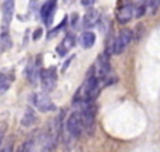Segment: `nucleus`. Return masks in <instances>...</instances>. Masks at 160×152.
Masks as SVG:
<instances>
[{
	"label": "nucleus",
	"instance_id": "nucleus-6",
	"mask_svg": "<svg viewBox=\"0 0 160 152\" xmlns=\"http://www.w3.org/2000/svg\"><path fill=\"white\" fill-rule=\"evenodd\" d=\"M14 4L16 0H3V4H2V27L4 31H7L10 23L13 20V14H14Z\"/></svg>",
	"mask_w": 160,
	"mask_h": 152
},
{
	"label": "nucleus",
	"instance_id": "nucleus-2",
	"mask_svg": "<svg viewBox=\"0 0 160 152\" xmlns=\"http://www.w3.org/2000/svg\"><path fill=\"white\" fill-rule=\"evenodd\" d=\"M31 100H33V104L37 110L42 111V113H48V111H54L55 104L54 101L48 97V94L44 92H37L31 96Z\"/></svg>",
	"mask_w": 160,
	"mask_h": 152
},
{
	"label": "nucleus",
	"instance_id": "nucleus-14",
	"mask_svg": "<svg viewBox=\"0 0 160 152\" xmlns=\"http://www.w3.org/2000/svg\"><path fill=\"white\" fill-rule=\"evenodd\" d=\"M36 120H37V117H36V114L33 113V110L27 108V111L24 113V117L21 120V124L26 125V127H30V125H33L34 122H36Z\"/></svg>",
	"mask_w": 160,
	"mask_h": 152
},
{
	"label": "nucleus",
	"instance_id": "nucleus-18",
	"mask_svg": "<svg viewBox=\"0 0 160 152\" xmlns=\"http://www.w3.org/2000/svg\"><path fill=\"white\" fill-rule=\"evenodd\" d=\"M94 3H95V0H81V4L84 7H89V6H92Z\"/></svg>",
	"mask_w": 160,
	"mask_h": 152
},
{
	"label": "nucleus",
	"instance_id": "nucleus-10",
	"mask_svg": "<svg viewBox=\"0 0 160 152\" xmlns=\"http://www.w3.org/2000/svg\"><path fill=\"white\" fill-rule=\"evenodd\" d=\"M98 21H99V12L95 9H91L87 12V14L84 16V18H82V25H84V28H92L94 25H97Z\"/></svg>",
	"mask_w": 160,
	"mask_h": 152
},
{
	"label": "nucleus",
	"instance_id": "nucleus-17",
	"mask_svg": "<svg viewBox=\"0 0 160 152\" xmlns=\"http://www.w3.org/2000/svg\"><path fill=\"white\" fill-rule=\"evenodd\" d=\"M41 35H42V30L41 28H37V30L33 33V39L34 41H37V39H40V37Z\"/></svg>",
	"mask_w": 160,
	"mask_h": 152
},
{
	"label": "nucleus",
	"instance_id": "nucleus-3",
	"mask_svg": "<svg viewBox=\"0 0 160 152\" xmlns=\"http://www.w3.org/2000/svg\"><path fill=\"white\" fill-rule=\"evenodd\" d=\"M57 79H58V75H57V69L54 66L48 69H42L41 73H40V81H41V86L44 89V92H51L54 90L55 85H57Z\"/></svg>",
	"mask_w": 160,
	"mask_h": 152
},
{
	"label": "nucleus",
	"instance_id": "nucleus-5",
	"mask_svg": "<svg viewBox=\"0 0 160 152\" xmlns=\"http://www.w3.org/2000/svg\"><path fill=\"white\" fill-rule=\"evenodd\" d=\"M41 57H37L31 59L26 66V78L31 85H36L37 81L40 79V73H41Z\"/></svg>",
	"mask_w": 160,
	"mask_h": 152
},
{
	"label": "nucleus",
	"instance_id": "nucleus-19",
	"mask_svg": "<svg viewBox=\"0 0 160 152\" xmlns=\"http://www.w3.org/2000/svg\"><path fill=\"white\" fill-rule=\"evenodd\" d=\"M72 59H74V57H71L70 59H67V61H65V63H64V66H62V72H65V69L71 65V61H72Z\"/></svg>",
	"mask_w": 160,
	"mask_h": 152
},
{
	"label": "nucleus",
	"instance_id": "nucleus-8",
	"mask_svg": "<svg viewBox=\"0 0 160 152\" xmlns=\"http://www.w3.org/2000/svg\"><path fill=\"white\" fill-rule=\"evenodd\" d=\"M133 17H135V6H133L132 3H129V2H126L123 6H121L118 9V13H116V20H118V23L126 24V23H129Z\"/></svg>",
	"mask_w": 160,
	"mask_h": 152
},
{
	"label": "nucleus",
	"instance_id": "nucleus-20",
	"mask_svg": "<svg viewBox=\"0 0 160 152\" xmlns=\"http://www.w3.org/2000/svg\"><path fill=\"white\" fill-rule=\"evenodd\" d=\"M0 144H2V132H0Z\"/></svg>",
	"mask_w": 160,
	"mask_h": 152
},
{
	"label": "nucleus",
	"instance_id": "nucleus-1",
	"mask_svg": "<svg viewBox=\"0 0 160 152\" xmlns=\"http://www.w3.org/2000/svg\"><path fill=\"white\" fill-rule=\"evenodd\" d=\"M132 41V31L130 30H122L118 34L116 38H113L112 41L108 42V49L106 52L109 54H115V55H121L125 49L128 48V45Z\"/></svg>",
	"mask_w": 160,
	"mask_h": 152
},
{
	"label": "nucleus",
	"instance_id": "nucleus-16",
	"mask_svg": "<svg viewBox=\"0 0 160 152\" xmlns=\"http://www.w3.org/2000/svg\"><path fill=\"white\" fill-rule=\"evenodd\" d=\"M67 18H68V17H67V16H65V17H64V20H62V23H61L60 25H58V27H55L54 30L51 31V33H48V38H52V37H54L55 34H58L61 30H62V28H64V25H65V24H67Z\"/></svg>",
	"mask_w": 160,
	"mask_h": 152
},
{
	"label": "nucleus",
	"instance_id": "nucleus-12",
	"mask_svg": "<svg viewBox=\"0 0 160 152\" xmlns=\"http://www.w3.org/2000/svg\"><path fill=\"white\" fill-rule=\"evenodd\" d=\"M14 81V75L13 73H6V72H0V90L6 92L10 87L12 82Z\"/></svg>",
	"mask_w": 160,
	"mask_h": 152
},
{
	"label": "nucleus",
	"instance_id": "nucleus-4",
	"mask_svg": "<svg viewBox=\"0 0 160 152\" xmlns=\"http://www.w3.org/2000/svg\"><path fill=\"white\" fill-rule=\"evenodd\" d=\"M67 131H68V134L74 138H79L82 134H84L81 117H79L78 110H75L72 114H70V117L67 118Z\"/></svg>",
	"mask_w": 160,
	"mask_h": 152
},
{
	"label": "nucleus",
	"instance_id": "nucleus-15",
	"mask_svg": "<svg viewBox=\"0 0 160 152\" xmlns=\"http://www.w3.org/2000/svg\"><path fill=\"white\" fill-rule=\"evenodd\" d=\"M146 7L152 10V13H154L160 7V0H146Z\"/></svg>",
	"mask_w": 160,
	"mask_h": 152
},
{
	"label": "nucleus",
	"instance_id": "nucleus-9",
	"mask_svg": "<svg viewBox=\"0 0 160 152\" xmlns=\"http://www.w3.org/2000/svg\"><path fill=\"white\" fill-rule=\"evenodd\" d=\"M74 44H75V37H74L72 34H67L62 38V41L60 42V45L57 47V54L60 55V57L67 55L70 52L71 48L74 47Z\"/></svg>",
	"mask_w": 160,
	"mask_h": 152
},
{
	"label": "nucleus",
	"instance_id": "nucleus-13",
	"mask_svg": "<svg viewBox=\"0 0 160 152\" xmlns=\"http://www.w3.org/2000/svg\"><path fill=\"white\" fill-rule=\"evenodd\" d=\"M12 48V38L7 31H3L0 35V52H6Z\"/></svg>",
	"mask_w": 160,
	"mask_h": 152
},
{
	"label": "nucleus",
	"instance_id": "nucleus-11",
	"mask_svg": "<svg viewBox=\"0 0 160 152\" xmlns=\"http://www.w3.org/2000/svg\"><path fill=\"white\" fill-rule=\"evenodd\" d=\"M95 41H97V35L92 31H84L81 34V37H79V45L82 48H85V49L94 47Z\"/></svg>",
	"mask_w": 160,
	"mask_h": 152
},
{
	"label": "nucleus",
	"instance_id": "nucleus-7",
	"mask_svg": "<svg viewBox=\"0 0 160 152\" xmlns=\"http://www.w3.org/2000/svg\"><path fill=\"white\" fill-rule=\"evenodd\" d=\"M55 9H57V0H47L41 7V18L47 27H50L52 23Z\"/></svg>",
	"mask_w": 160,
	"mask_h": 152
}]
</instances>
